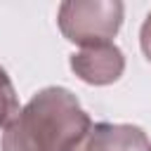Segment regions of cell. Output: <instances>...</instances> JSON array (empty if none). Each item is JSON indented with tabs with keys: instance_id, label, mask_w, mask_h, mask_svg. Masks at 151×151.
Segmentation results:
<instances>
[{
	"instance_id": "cell-1",
	"label": "cell",
	"mask_w": 151,
	"mask_h": 151,
	"mask_svg": "<svg viewBox=\"0 0 151 151\" xmlns=\"http://www.w3.org/2000/svg\"><path fill=\"white\" fill-rule=\"evenodd\" d=\"M92 132V118L78 97L61 85L38 90L17 120L5 127L0 151H83Z\"/></svg>"
},
{
	"instance_id": "cell-3",
	"label": "cell",
	"mask_w": 151,
	"mask_h": 151,
	"mask_svg": "<svg viewBox=\"0 0 151 151\" xmlns=\"http://www.w3.org/2000/svg\"><path fill=\"white\" fill-rule=\"evenodd\" d=\"M68 66L83 83L104 87L113 85L125 73V54L116 42L83 47L68 57Z\"/></svg>"
},
{
	"instance_id": "cell-7",
	"label": "cell",
	"mask_w": 151,
	"mask_h": 151,
	"mask_svg": "<svg viewBox=\"0 0 151 151\" xmlns=\"http://www.w3.org/2000/svg\"><path fill=\"white\" fill-rule=\"evenodd\" d=\"M149 151H151V146H149Z\"/></svg>"
},
{
	"instance_id": "cell-2",
	"label": "cell",
	"mask_w": 151,
	"mask_h": 151,
	"mask_svg": "<svg viewBox=\"0 0 151 151\" xmlns=\"http://www.w3.org/2000/svg\"><path fill=\"white\" fill-rule=\"evenodd\" d=\"M123 17L125 7L120 0H66L59 5L57 24L61 35L83 50L113 42Z\"/></svg>"
},
{
	"instance_id": "cell-5",
	"label": "cell",
	"mask_w": 151,
	"mask_h": 151,
	"mask_svg": "<svg viewBox=\"0 0 151 151\" xmlns=\"http://www.w3.org/2000/svg\"><path fill=\"white\" fill-rule=\"evenodd\" d=\"M21 113V104H19V94L14 90L12 78L7 76V71L0 66V127H9L17 116Z\"/></svg>"
},
{
	"instance_id": "cell-4",
	"label": "cell",
	"mask_w": 151,
	"mask_h": 151,
	"mask_svg": "<svg viewBox=\"0 0 151 151\" xmlns=\"http://www.w3.org/2000/svg\"><path fill=\"white\" fill-rule=\"evenodd\" d=\"M149 137L132 123H94L83 151H149Z\"/></svg>"
},
{
	"instance_id": "cell-6",
	"label": "cell",
	"mask_w": 151,
	"mask_h": 151,
	"mask_svg": "<svg viewBox=\"0 0 151 151\" xmlns=\"http://www.w3.org/2000/svg\"><path fill=\"white\" fill-rule=\"evenodd\" d=\"M139 50H142L144 59L151 64V12L146 14V19L139 28Z\"/></svg>"
}]
</instances>
